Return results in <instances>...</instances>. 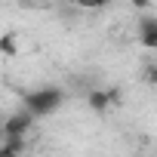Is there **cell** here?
Listing matches in <instances>:
<instances>
[{
    "label": "cell",
    "mask_w": 157,
    "mask_h": 157,
    "mask_svg": "<svg viewBox=\"0 0 157 157\" xmlns=\"http://www.w3.org/2000/svg\"><path fill=\"white\" fill-rule=\"evenodd\" d=\"M65 102V93L59 86H40L34 93H25V111L37 120V117H49L52 111H59V105Z\"/></svg>",
    "instance_id": "obj_1"
},
{
    "label": "cell",
    "mask_w": 157,
    "mask_h": 157,
    "mask_svg": "<svg viewBox=\"0 0 157 157\" xmlns=\"http://www.w3.org/2000/svg\"><path fill=\"white\" fill-rule=\"evenodd\" d=\"M0 126H3V136H28V132H31V126H34V117L22 108V111L10 114Z\"/></svg>",
    "instance_id": "obj_2"
},
{
    "label": "cell",
    "mask_w": 157,
    "mask_h": 157,
    "mask_svg": "<svg viewBox=\"0 0 157 157\" xmlns=\"http://www.w3.org/2000/svg\"><path fill=\"white\" fill-rule=\"evenodd\" d=\"M117 102V90H90L86 93V105L96 114H108V108Z\"/></svg>",
    "instance_id": "obj_3"
},
{
    "label": "cell",
    "mask_w": 157,
    "mask_h": 157,
    "mask_svg": "<svg viewBox=\"0 0 157 157\" xmlns=\"http://www.w3.org/2000/svg\"><path fill=\"white\" fill-rule=\"evenodd\" d=\"M139 43L145 49H157V19L148 13L139 19Z\"/></svg>",
    "instance_id": "obj_4"
},
{
    "label": "cell",
    "mask_w": 157,
    "mask_h": 157,
    "mask_svg": "<svg viewBox=\"0 0 157 157\" xmlns=\"http://www.w3.org/2000/svg\"><path fill=\"white\" fill-rule=\"evenodd\" d=\"M16 52H19L16 34H0V56H16Z\"/></svg>",
    "instance_id": "obj_5"
},
{
    "label": "cell",
    "mask_w": 157,
    "mask_h": 157,
    "mask_svg": "<svg viewBox=\"0 0 157 157\" xmlns=\"http://www.w3.org/2000/svg\"><path fill=\"white\" fill-rule=\"evenodd\" d=\"M0 142H3L6 148H13L16 154H22V151L28 148V136H3V139H0Z\"/></svg>",
    "instance_id": "obj_6"
},
{
    "label": "cell",
    "mask_w": 157,
    "mask_h": 157,
    "mask_svg": "<svg viewBox=\"0 0 157 157\" xmlns=\"http://www.w3.org/2000/svg\"><path fill=\"white\" fill-rule=\"evenodd\" d=\"M111 3V0H74V6H80V10H105Z\"/></svg>",
    "instance_id": "obj_7"
},
{
    "label": "cell",
    "mask_w": 157,
    "mask_h": 157,
    "mask_svg": "<svg viewBox=\"0 0 157 157\" xmlns=\"http://www.w3.org/2000/svg\"><path fill=\"white\" fill-rule=\"evenodd\" d=\"M145 80H148V83H157V65H154V62L145 65Z\"/></svg>",
    "instance_id": "obj_8"
},
{
    "label": "cell",
    "mask_w": 157,
    "mask_h": 157,
    "mask_svg": "<svg viewBox=\"0 0 157 157\" xmlns=\"http://www.w3.org/2000/svg\"><path fill=\"white\" fill-rule=\"evenodd\" d=\"M136 10H151V0H132Z\"/></svg>",
    "instance_id": "obj_9"
},
{
    "label": "cell",
    "mask_w": 157,
    "mask_h": 157,
    "mask_svg": "<svg viewBox=\"0 0 157 157\" xmlns=\"http://www.w3.org/2000/svg\"><path fill=\"white\" fill-rule=\"evenodd\" d=\"M0 157H19L13 148H6V145H0Z\"/></svg>",
    "instance_id": "obj_10"
},
{
    "label": "cell",
    "mask_w": 157,
    "mask_h": 157,
    "mask_svg": "<svg viewBox=\"0 0 157 157\" xmlns=\"http://www.w3.org/2000/svg\"><path fill=\"white\" fill-rule=\"evenodd\" d=\"M0 139H3V126H0Z\"/></svg>",
    "instance_id": "obj_11"
},
{
    "label": "cell",
    "mask_w": 157,
    "mask_h": 157,
    "mask_svg": "<svg viewBox=\"0 0 157 157\" xmlns=\"http://www.w3.org/2000/svg\"><path fill=\"white\" fill-rule=\"evenodd\" d=\"M43 3H56V0H43Z\"/></svg>",
    "instance_id": "obj_12"
}]
</instances>
